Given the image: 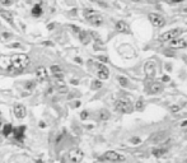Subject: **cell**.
<instances>
[{
  "label": "cell",
  "instance_id": "cell-1",
  "mask_svg": "<svg viewBox=\"0 0 187 163\" xmlns=\"http://www.w3.org/2000/svg\"><path fill=\"white\" fill-rule=\"evenodd\" d=\"M31 63V59L26 54H14L11 56H0V68L7 71H23Z\"/></svg>",
  "mask_w": 187,
  "mask_h": 163
},
{
  "label": "cell",
  "instance_id": "cell-2",
  "mask_svg": "<svg viewBox=\"0 0 187 163\" xmlns=\"http://www.w3.org/2000/svg\"><path fill=\"white\" fill-rule=\"evenodd\" d=\"M115 108H116L118 112H122V113H131L133 110H134L133 105L130 103L127 99H123V98H120V99L116 101Z\"/></svg>",
  "mask_w": 187,
  "mask_h": 163
},
{
  "label": "cell",
  "instance_id": "cell-3",
  "mask_svg": "<svg viewBox=\"0 0 187 163\" xmlns=\"http://www.w3.org/2000/svg\"><path fill=\"white\" fill-rule=\"evenodd\" d=\"M101 161H110V162H123L125 159V155H122L121 153H117L115 150H108V152H106L101 158Z\"/></svg>",
  "mask_w": 187,
  "mask_h": 163
},
{
  "label": "cell",
  "instance_id": "cell-4",
  "mask_svg": "<svg viewBox=\"0 0 187 163\" xmlns=\"http://www.w3.org/2000/svg\"><path fill=\"white\" fill-rule=\"evenodd\" d=\"M181 33H182V29L173 28V29H171V31H167L164 33H162L159 36V41H162V42H169V41L174 40V38L179 37Z\"/></svg>",
  "mask_w": 187,
  "mask_h": 163
},
{
  "label": "cell",
  "instance_id": "cell-5",
  "mask_svg": "<svg viewBox=\"0 0 187 163\" xmlns=\"http://www.w3.org/2000/svg\"><path fill=\"white\" fill-rule=\"evenodd\" d=\"M149 21H150V23L155 28H162L166 24V19L158 13H150L149 14Z\"/></svg>",
  "mask_w": 187,
  "mask_h": 163
},
{
  "label": "cell",
  "instance_id": "cell-6",
  "mask_svg": "<svg viewBox=\"0 0 187 163\" xmlns=\"http://www.w3.org/2000/svg\"><path fill=\"white\" fill-rule=\"evenodd\" d=\"M84 157V153L82 149L79 148H74L69 152V161L73 162V163H80Z\"/></svg>",
  "mask_w": 187,
  "mask_h": 163
},
{
  "label": "cell",
  "instance_id": "cell-7",
  "mask_svg": "<svg viewBox=\"0 0 187 163\" xmlns=\"http://www.w3.org/2000/svg\"><path fill=\"white\" fill-rule=\"evenodd\" d=\"M13 112H14V116H15L17 119L22 120V119L26 117V115H27V108H26V106L22 105V103H17V105L14 106V108H13Z\"/></svg>",
  "mask_w": 187,
  "mask_h": 163
},
{
  "label": "cell",
  "instance_id": "cell-8",
  "mask_svg": "<svg viewBox=\"0 0 187 163\" xmlns=\"http://www.w3.org/2000/svg\"><path fill=\"white\" fill-rule=\"evenodd\" d=\"M97 75L99 79H102V80H106V79H108V77H110V70L107 66H104L103 64H97Z\"/></svg>",
  "mask_w": 187,
  "mask_h": 163
},
{
  "label": "cell",
  "instance_id": "cell-9",
  "mask_svg": "<svg viewBox=\"0 0 187 163\" xmlns=\"http://www.w3.org/2000/svg\"><path fill=\"white\" fill-rule=\"evenodd\" d=\"M24 132H26V126H18V128L13 129V132H11V136H13L17 142L22 143L24 139Z\"/></svg>",
  "mask_w": 187,
  "mask_h": 163
},
{
  "label": "cell",
  "instance_id": "cell-10",
  "mask_svg": "<svg viewBox=\"0 0 187 163\" xmlns=\"http://www.w3.org/2000/svg\"><path fill=\"white\" fill-rule=\"evenodd\" d=\"M144 71H145V75L149 78V79H153V78L155 77V71H157L154 61H152V60H150V61H148L144 65Z\"/></svg>",
  "mask_w": 187,
  "mask_h": 163
},
{
  "label": "cell",
  "instance_id": "cell-11",
  "mask_svg": "<svg viewBox=\"0 0 187 163\" xmlns=\"http://www.w3.org/2000/svg\"><path fill=\"white\" fill-rule=\"evenodd\" d=\"M169 46L172 49H185V47H187V40L182 37H177L169 41Z\"/></svg>",
  "mask_w": 187,
  "mask_h": 163
},
{
  "label": "cell",
  "instance_id": "cell-12",
  "mask_svg": "<svg viewBox=\"0 0 187 163\" xmlns=\"http://www.w3.org/2000/svg\"><path fill=\"white\" fill-rule=\"evenodd\" d=\"M47 77H48V74H47V70L45 66H38V68L36 69V78L38 82L47 80Z\"/></svg>",
  "mask_w": 187,
  "mask_h": 163
},
{
  "label": "cell",
  "instance_id": "cell-13",
  "mask_svg": "<svg viewBox=\"0 0 187 163\" xmlns=\"http://www.w3.org/2000/svg\"><path fill=\"white\" fill-rule=\"evenodd\" d=\"M87 21H88L92 26L98 27V26H102V23H103V18H102L101 15H99L98 13H96V14H93L92 17L87 18Z\"/></svg>",
  "mask_w": 187,
  "mask_h": 163
},
{
  "label": "cell",
  "instance_id": "cell-14",
  "mask_svg": "<svg viewBox=\"0 0 187 163\" xmlns=\"http://www.w3.org/2000/svg\"><path fill=\"white\" fill-rule=\"evenodd\" d=\"M116 29L118 32H121V33H131L129 24L126 22H123V21H118L116 23Z\"/></svg>",
  "mask_w": 187,
  "mask_h": 163
},
{
  "label": "cell",
  "instance_id": "cell-15",
  "mask_svg": "<svg viewBox=\"0 0 187 163\" xmlns=\"http://www.w3.org/2000/svg\"><path fill=\"white\" fill-rule=\"evenodd\" d=\"M162 90H163V86H162L160 83L158 82H152L149 84V92L152 94H155V93H160Z\"/></svg>",
  "mask_w": 187,
  "mask_h": 163
},
{
  "label": "cell",
  "instance_id": "cell-16",
  "mask_svg": "<svg viewBox=\"0 0 187 163\" xmlns=\"http://www.w3.org/2000/svg\"><path fill=\"white\" fill-rule=\"evenodd\" d=\"M50 70H51L52 75L55 77V79H64V75H62V70L59 68L57 65H51Z\"/></svg>",
  "mask_w": 187,
  "mask_h": 163
},
{
  "label": "cell",
  "instance_id": "cell-17",
  "mask_svg": "<svg viewBox=\"0 0 187 163\" xmlns=\"http://www.w3.org/2000/svg\"><path fill=\"white\" fill-rule=\"evenodd\" d=\"M31 14H32V17L34 18H40L42 14H43V10H42V7L40 4H34L32 10H31Z\"/></svg>",
  "mask_w": 187,
  "mask_h": 163
},
{
  "label": "cell",
  "instance_id": "cell-18",
  "mask_svg": "<svg viewBox=\"0 0 187 163\" xmlns=\"http://www.w3.org/2000/svg\"><path fill=\"white\" fill-rule=\"evenodd\" d=\"M0 17L4 18V21H7L8 23H10V24H13V15H11V13L9 10L2 9V10H0Z\"/></svg>",
  "mask_w": 187,
  "mask_h": 163
},
{
  "label": "cell",
  "instance_id": "cell-19",
  "mask_svg": "<svg viewBox=\"0 0 187 163\" xmlns=\"http://www.w3.org/2000/svg\"><path fill=\"white\" fill-rule=\"evenodd\" d=\"M13 126H11L10 124H4L3 125V128H2V132H3V135L4 136H7V138H9V136H11V132H13Z\"/></svg>",
  "mask_w": 187,
  "mask_h": 163
},
{
  "label": "cell",
  "instance_id": "cell-20",
  "mask_svg": "<svg viewBox=\"0 0 187 163\" xmlns=\"http://www.w3.org/2000/svg\"><path fill=\"white\" fill-rule=\"evenodd\" d=\"M78 36H79V40L82 41L84 45H87V44H88V42L90 41V37H89L88 32H85V31H82V29H80V31H79Z\"/></svg>",
  "mask_w": 187,
  "mask_h": 163
},
{
  "label": "cell",
  "instance_id": "cell-21",
  "mask_svg": "<svg viewBox=\"0 0 187 163\" xmlns=\"http://www.w3.org/2000/svg\"><path fill=\"white\" fill-rule=\"evenodd\" d=\"M166 153H167V149H163V148L153 149V155L154 157H163Z\"/></svg>",
  "mask_w": 187,
  "mask_h": 163
},
{
  "label": "cell",
  "instance_id": "cell-22",
  "mask_svg": "<svg viewBox=\"0 0 187 163\" xmlns=\"http://www.w3.org/2000/svg\"><path fill=\"white\" fill-rule=\"evenodd\" d=\"M144 107H145L144 99L140 98V99L136 101V103H135V108H136V110H138V111H143V110H144Z\"/></svg>",
  "mask_w": 187,
  "mask_h": 163
},
{
  "label": "cell",
  "instance_id": "cell-23",
  "mask_svg": "<svg viewBox=\"0 0 187 163\" xmlns=\"http://www.w3.org/2000/svg\"><path fill=\"white\" fill-rule=\"evenodd\" d=\"M96 13H97V11L94 9H90V8H87V9L83 10V15H84L85 19H87V18H89V17H92L93 14H96Z\"/></svg>",
  "mask_w": 187,
  "mask_h": 163
},
{
  "label": "cell",
  "instance_id": "cell-24",
  "mask_svg": "<svg viewBox=\"0 0 187 163\" xmlns=\"http://www.w3.org/2000/svg\"><path fill=\"white\" fill-rule=\"evenodd\" d=\"M110 119V112L106 111V110H102L99 112V120H108Z\"/></svg>",
  "mask_w": 187,
  "mask_h": 163
},
{
  "label": "cell",
  "instance_id": "cell-25",
  "mask_svg": "<svg viewBox=\"0 0 187 163\" xmlns=\"http://www.w3.org/2000/svg\"><path fill=\"white\" fill-rule=\"evenodd\" d=\"M34 87H36V82H34V80H28V82L26 83V88H27L28 90L34 89Z\"/></svg>",
  "mask_w": 187,
  "mask_h": 163
},
{
  "label": "cell",
  "instance_id": "cell-26",
  "mask_svg": "<svg viewBox=\"0 0 187 163\" xmlns=\"http://www.w3.org/2000/svg\"><path fill=\"white\" fill-rule=\"evenodd\" d=\"M117 79H118V82H120V84H121L122 87H127L129 80H127V79H126V78H125V77H118Z\"/></svg>",
  "mask_w": 187,
  "mask_h": 163
},
{
  "label": "cell",
  "instance_id": "cell-27",
  "mask_svg": "<svg viewBox=\"0 0 187 163\" xmlns=\"http://www.w3.org/2000/svg\"><path fill=\"white\" fill-rule=\"evenodd\" d=\"M102 87V82H99V80H93L92 83V88L93 89H98V88H101Z\"/></svg>",
  "mask_w": 187,
  "mask_h": 163
},
{
  "label": "cell",
  "instance_id": "cell-28",
  "mask_svg": "<svg viewBox=\"0 0 187 163\" xmlns=\"http://www.w3.org/2000/svg\"><path fill=\"white\" fill-rule=\"evenodd\" d=\"M0 4L5 5V7H9V5L13 4V0H0Z\"/></svg>",
  "mask_w": 187,
  "mask_h": 163
},
{
  "label": "cell",
  "instance_id": "cell-29",
  "mask_svg": "<svg viewBox=\"0 0 187 163\" xmlns=\"http://www.w3.org/2000/svg\"><path fill=\"white\" fill-rule=\"evenodd\" d=\"M8 47L9 49H21L22 45L21 44H10V45H8Z\"/></svg>",
  "mask_w": 187,
  "mask_h": 163
},
{
  "label": "cell",
  "instance_id": "cell-30",
  "mask_svg": "<svg viewBox=\"0 0 187 163\" xmlns=\"http://www.w3.org/2000/svg\"><path fill=\"white\" fill-rule=\"evenodd\" d=\"M89 116V113H88V111H83L82 113H80V119H82V120H85L87 117H88Z\"/></svg>",
  "mask_w": 187,
  "mask_h": 163
},
{
  "label": "cell",
  "instance_id": "cell-31",
  "mask_svg": "<svg viewBox=\"0 0 187 163\" xmlns=\"http://www.w3.org/2000/svg\"><path fill=\"white\" fill-rule=\"evenodd\" d=\"M70 28H71V29H74V32H75V33H79V31H80V28H79V27H77V26H73V24H70Z\"/></svg>",
  "mask_w": 187,
  "mask_h": 163
},
{
  "label": "cell",
  "instance_id": "cell-32",
  "mask_svg": "<svg viewBox=\"0 0 187 163\" xmlns=\"http://www.w3.org/2000/svg\"><path fill=\"white\" fill-rule=\"evenodd\" d=\"M179 108H181L179 106H172V107H171V110H172L173 112H176V111H178V110H179Z\"/></svg>",
  "mask_w": 187,
  "mask_h": 163
},
{
  "label": "cell",
  "instance_id": "cell-33",
  "mask_svg": "<svg viewBox=\"0 0 187 163\" xmlns=\"http://www.w3.org/2000/svg\"><path fill=\"white\" fill-rule=\"evenodd\" d=\"M98 59H99V60H102V61H103V63H107V61H108V59H107V57H106V56H99Z\"/></svg>",
  "mask_w": 187,
  "mask_h": 163
},
{
  "label": "cell",
  "instance_id": "cell-34",
  "mask_svg": "<svg viewBox=\"0 0 187 163\" xmlns=\"http://www.w3.org/2000/svg\"><path fill=\"white\" fill-rule=\"evenodd\" d=\"M183 2V0H168V3H182Z\"/></svg>",
  "mask_w": 187,
  "mask_h": 163
},
{
  "label": "cell",
  "instance_id": "cell-35",
  "mask_svg": "<svg viewBox=\"0 0 187 163\" xmlns=\"http://www.w3.org/2000/svg\"><path fill=\"white\" fill-rule=\"evenodd\" d=\"M133 142H134V144H138V143H140V139L139 138H134Z\"/></svg>",
  "mask_w": 187,
  "mask_h": 163
},
{
  "label": "cell",
  "instance_id": "cell-36",
  "mask_svg": "<svg viewBox=\"0 0 187 163\" xmlns=\"http://www.w3.org/2000/svg\"><path fill=\"white\" fill-rule=\"evenodd\" d=\"M54 27H55V24H54V23H51V24H48V26H47V28H48V29H52Z\"/></svg>",
  "mask_w": 187,
  "mask_h": 163
},
{
  "label": "cell",
  "instance_id": "cell-37",
  "mask_svg": "<svg viewBox=\"0 0 187 163\" xmlns=\"http://www.w3.org/2000/svg\"><path fill=\"white\" fill-rule=\"evenodd\" d=\"M181 126H182V128H185V126H187V120H185V121L181 124Z\"/></svg>",
  "mask_w": 187,
  "mask_h": 163
},
{
  "label": "cell",
  "instance_id": "cell-38",
  "mask_svg": "<svg viewBox=\"0 0 187 163\" xmlns=\"http://www.w3.org/2000/svg\"><path fill=\"white\" fill-rule=\"evenodd\" d=\"M75 61H77L78 64H82V59H79V57H75Z\"/></svg>",
  "mask_w": 187,
  "mask_h": 163
},
{
  "label": "cell",
  "instance_id": "cell-39",
  "mask_svg": "<svg viewBox=\"0 0 187 163\" xmlns=\"http://www.w3.org/2000/svg\"><path fill=\"white\" fill-rule=\"evenodd\" d=\"M3 37H5V38H8V37H10V34H9V33H3Z\"/></svg>",
  "mask_w": 187,
  "mask_h": 163
},
{
  "label": "cell",
  "instance_id": "cell-40",
  "mask_svg": "<svg viewBox=\"0 0 187 163\" xmlns=\"http://www.w3.org/2000/svg\"><path fill=\"white\" fill-rule=\"evenodd\" d=\"M71 83H73V84H78L79 82H78L77 79H71Z\"/></svg>",
  "mask_w": 187,
  "mask_h": 163
},
{
  "label": "cell",
  "instance_id": "cell-41",
  "mask_svg": "<svg viewBox=\"0 0 187 163\" xmlns=\"http://www.w3.org/2000/svg\"><path fill=\"white\" fill-rule=\"evenodd\" d=\"M168 80H169V78H168V77H163V82H168Z\"/></svg>",
  "mask_w": 187,
  "mask_h": 163
},
{
  "label": "cell",
  "instance_id": "cell-42",
  "mask_svg": "<svg viewBox=\"0 0 187 163\" xmlns=\"http://www.w3.org/2000/svg\"><path fill=\"white\" fill-rule=\"evenodd\" d=\"M3 125H4V124H3V120H2V119H0V130H2V128H3Z\"/></svg>",
  "mask_w": 187,
  "mask_h": 163
},
{
  "label": "cell",
  "instance_id": "cell-43",
  "mask_svg": "<svg viewBox=\"0 0 187 163\" xmlns=\"http://www.w3.org/2000/svg\"><path fill=\"white\" fill-rule=\"evenodd\" d=\"M185 138H186V139H187V130H186V131H185Z\"/></svg>",
  "mask_w": 187,
  "mask_h": 163
},
{
  "label": "cell",
  "instance_id": "cell-44",
  "mask_svg": "<svg viewBox=\"0 0 187 163\" xmlns=\"http://www.w3.org/2000/svg\"><path fill=\"white\" fill-rule=\"evenodd\" d=\"M148 2H150V3H155V0H148Z\"/></svg>",
  "mask_w": 187,
  "mask_h": 163
},
{
  "label": "cell",
  "instance_id": "cell-45",
  "mask_svg": "<svg viewBox=\"0 0 187 163\" xmlns=\"http://www.w3.org/2000/svg\"><path fill=\"white\" fill-rule=\"evenodd\" d=\"M133 2H134V3H138V2H140V0H133Z\"/></svg>",
  "mask_w": 187,
  "mask_h": 163
},
{
  "label": "cell",
  "instance_id": "cell-46",
  "mask_svg": "<svg viewBox=\"0 0 187 163\" xmlns=\"http://www.w3.org/2000/svg\"><path fill=\"white\" fill-rule=\"evenodd\" d=\"M89 2H93V3H94V2H97V0H89Z\"/></svg>",
  "mask_w": 187,
  "mask_h": 163
},
{
  "label": "cell",
  "instance_id": "cell-47",
  "mask_svg": "<svg viewBox=\"0 0 187 163\" xmlns=\"http://www.w3.org/2000/svg\"><path fill=\"white\" fill-rule=\"evenodd\" d=\"M0 116H2V112H0Z\"/></svg>",
  "mask_w": 187,
  "mask_h": 163
}]
</instances>
